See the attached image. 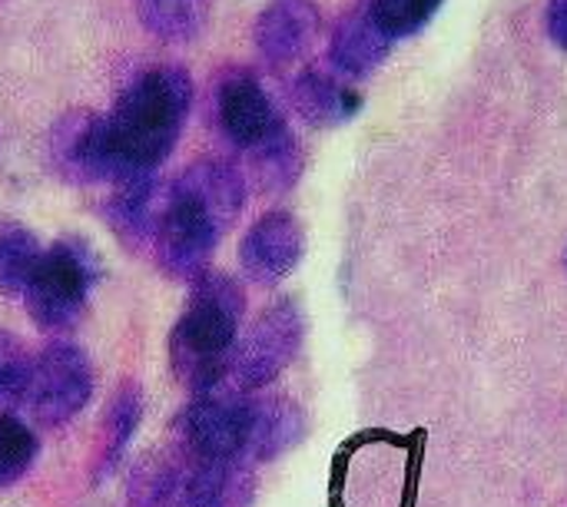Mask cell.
<instances>
[{
	"mask_svg": "<svg viewBox=\"0 0 567 507\" xmlns=\"http://www.w3.org/2000/svg\"><path fill=\"white\" fill-rule=\"evenodd\" d=\"M93 395V365L90 355L66 339H50L33 355L30 385L23 405L40 425H66L76 418Z\"/></svg>",
	"mask_w": 567,
	"mask_h": 507,
	"instance_id": "cell-8",
	"label": "cell"
},
{
	"mask_svg": "<svg viewBox=\"0 0 567 507\" xmlns=\"http://www.w3.org/2000/svg\"><path fill=\"white\" fill-rule=\"evenodd\" d=\"M216 120H219L223 136L243 153L259 149L266 139H272L286 126L276 100L269 96L262 80L249 70H233L219 80Z\"/></svg>",
	"mask_w": 567,
	"mask_h": 507,
	"instance_id": "cell-10",
	"label": "cell"
},
{
	"mask_svg": "<svg viewBox=\"0 0 567 507\" xmlns=\"http://www.w3.org/2000/svg\"><path fill=\"white\" fill-rule=\"evenodd\" d=\"M43 259V246L37 242V236L13 219L0 223V292L23 299V292L30 289L37 269Z\"/></svg>",
	"mask_w": 567,
	"mask_h": 507,
	"instance_id": "cell-18",
	"label": "cell"
},
{
	"mask_svg": "<svg viewBox=\"0 0 567 507\" xmlns=\"http://www.w3.org/2000/svg\"><path fill=\"white\" fill-rule=\"evenodd\" d=\"M302 252H306L302 223L286 209H272L246 229L239 242V266L249 282L272 289L296 272Z\"/></svg>",
	"mask_w": 567,
	"mask_h": 507,
	"instance_id": "cell-11",
	"label": "cell"
},
{
	"mask_svg": "<svg viewBox=\"0 0 567 507\" xmlns=\"http://www.w3.org/2000/svg\"><path fill=\"white\" fill-rule=\"evenodd\" d=\"M306 435V415L296 402L279 395H256L252 392V415H249V465L276 462L279 455L292 452Z\"/></svg>",
	"mask_w": 567,
	"mask_h": 507,
	"instance_id": "cell-16",
	"label": "cell"
},
{
	"mask_svg": "<svg viewBox=\"0 0 567 507\" xmlns=\"http://www.w3.org/2000/svg\"><path fill=\"white\" fill-rule=\"evenodd\" d=\"M246 206V176L226 159H196L169 179L163 223L150 259L176 282H196L209 272L223 236Z\"/></svg>",
	"mask_w": 567,
	"mask_h": 507,
	"instance_id": "cell-1",
	"label": "cell"
},
{
	"mask_svg": "<svg viewBox=\"0 0 567 507\" xmlns=\"http://www.w3.org/2000/svg\"><path fill=\"white\" fill-rule=\"evenodd\" d=\"M292 106L316 130L346 126L362 110V93L336 70L306 66L292 80Z\"/></svg>",
	"mask_w": 567,
	"mask_h": 507,
	"instance_id": "cell-15",
	"label": "cell"
},
{
	"mask_svg": "<svg viewBox=\"0 0 567 507\" xmlns=\"http://www.w3.org/2000/svg\"><path fill=\"white\" fill-rule=\"evenodd\" d=\"M392 37L375 23L369 7H355L339 17L329 40V70L346 76L349 83L372 76L392 53Z\"/></svg>",
	"mask_w": 567,
	"mask_h": 507,
	"instance_id": "cell-14",
	"label": "cell"
},
{
	"mask_svg": "<svg viewBox=\"0 0 567 507\" xmlns=\"http://www.w3.org/2000/svg\"><path fill=\"white\" fill-rule=\"evenodd\" d=\"M140 422H143V392L133 382H126L110 399L106 415L100 422V438H96V455H93V485H103L120 472L140 432Z\"/></svg>",
	"mask_w": 567,
	"mask_h": 507,
	"instance_id": "cell-17",
	"label": "cell"
},
{
	"mask_svg": "<svg viewBox=\"0 0 567 507\" xmlns=\"http://www.w3.org/2000/svg\"><path fill=\"white\" fill-rule=\"evenodd\" d=\"M50 166L60 179L73 186H93V183H120L116 156L110 143L106 116L90 110H73L60 116L47 139Z\"/></svg>",
	"mask_w": 567,
	"mask_h": 507,
	"instance_id": "cell-9",
	"label": "cell"
},
{
	"mask_svg": "<svg viewBox=\"0 0 567 507\" xmlns=\"http://www.w3.org/2000/svg\"><path fill=\"white\" fill-rule=\"evenodd\" d=\"M319 27H322V13L312 0H272L259 13L252 27V40L259 56L272 70H286L309 53V46L319 37Z\"/></svg>",
	"mask_w": 567,
	"mask_h": 507,
	"instance_id": "cell-12",
	"label": "cell"
},
{
	"mask_svg": "<svg viewBox=\"0 0 567 507\" xmlns=\"http://www.w3.org/2000/svg\"><path fill=\"white\" fill-rule=\"evenodd\" d=\"M100 279H103V262L86 239L80 236L56 239L50 249H43L40 269L30 289L23 292L30 319L50 335L70 332L86 315L90 296L100 286Z\"/></svg>",
	"mask_w": 567,
	"mask_h": 507,
	"instance_id": "cell-4",
	"label": "cell"
},
{
	"mask_svg": "<svg viewBox=\"0 0 567 507\" xmlns=\"http://www.w3.org/2000/svg\"><path fill=\"white\" fill-rule=\"evenodd\" d=\"M306 339V319L302 309L292 299H279L259 319L239 335L233 352V385L243 392H262L269 389L299 355Z\"/></svg>",
	"mask_w": 567,
	"mask_h": 507,
	"instance_id": "cell-7",
	"label": "cell"
},
{
	"mask_svg": "<svg viewBox=\"0 0 567 507\" xmlns=\"http://www.w3.org/2000/svg\"><path fill=\"white\" fill-rule=\"evenodd\" d=\"M243 315L246 292L233 276L209 269L189 282L186 306L169 332V365L186 392L199 395L229 379Z\"/></svg>",
	"mask_w": 567,
	"mask_h": 507,
	"instance_id": "cell-3",
	"label": "cell"
},
{
	"mask_svg": "<svg viewBox=\"0 0 567 507\" xmlns=\"http://www.w3.org/2000/svg\"><path fill=\"white\" fill-rule=\"evenodd\" d=\"M256 495V475L249 462L196 458L173 452L150 472V507H249Z\"/></svg>",
	"mask_w": 567,
	"mask_h": 507,
	"instance_id": "cell-5",
	"label": "cell"
},
{
	"mask_svg": "<svg viewBox=\"0 0 567 507\" xmlns=\"http://www.w3.org/2000/svg\"><path fill=\"white\" fill-rule=\"evenodd\" d=\"M30 372H33V355L27 352L20 335L0 329V402L3 405H13V402L23 405Z\"/></svg>",
	"mask_w": 567,
	"mask_h": 507,
	"instance_id": "cell-22",
	"label": "cell"
},
{
	"mask_svg": "<svg viewBox=\"0 0 567 507\" xmlns=\"http://www.w3.org/2000/svg\"><path fill=\"white\" fill-rule=\"evenodd\" d=\"M425 7H429V10H432V13H435V10H439V7H442V0H425Z\"/></svg>",
	"mask_w": 567,
	"mask_h": 507,
	"instance_id": "cell-25",
	"label": "cell"
},
{
	"mask_svg": "<svg viewBox=\"0 0 567 507\" xmlns=\"http://www.w3.org/2000/svg\"><path fill=\"white\" fill-rule=\"evenodd\" d=\"M136 17L153 37L186 43L206 30L209 0H136Z\"/></svg>",
	"mask_w": 567,
	"mask_h": 507,
	"instance_id": "cell-19",
	"label": "cell"
},
{
	"mask_svg": "<svg viewBox=\"0 0 567 507\" xmlns=\"http://www.w3.org/2000/svg\"><path fill=\"white\" fill-rule=\"evenodd\" d=\"M193 110V80L183 66L163 63L143 70L120 93L106 116L120 183L153 176L176 149Z\"/></svg>",
	"mask_w": 567,
	"mask_h": 507,
	"instance_id": "cell-2",
	"label": "cell"
},
{
	"mask_svg": "<svg viewBox=\"0 0 567 507\" xmlns=\"http://www.w3.org/2000/svg\"><path fill=\"white\" fill-rule=\"evenodd\" d=\"M249 415H252V392L229 389L226 382L219 389L199 392L186 402V408L176 415L173 435L176 448L196 458H223V462H249Z\"/></svg>",
	"mask_w": 567,
	"mask_h": 507,
	"instance_id": "cell-6",
	"label": "cell"
},
{
	"mask_svg": "<svg viewBox=\"0 0 567 507\" xmlns=\"http://www.w3.org/2000/svg\"><path fill=\"white\" fill-rule=\"evenodd\" d=\"M252 163V176L266 193H286L296 186L299 173H302V149L299 139L292 136L289 126H282L272 139H266L259 149L249 153Z\"/></svg>",
	"mask_w": 567,
	"mask_h": 507,
	"instance_id": "cell-20",
	"label": "cell"
},
{
	"mask_svg": "<svg viewBox=\"0 0 567 507\" xmlns=\"http://www.w3.org/2000/svg\"><path fill=\"white\" fill-rule=\"evenodd\" d=\"M166 193H169V179H156V176H146V179L116 186L113 199L103 209V219L110 223L113 236L126 249L150 256L153 239H156V229L163 223Z\"/></svg>",
	"mask_w": 567,
	"mask_h": 507,
	"instance_id": "cell-13",
	"label": "cell"
},
{
	"mask_svg": "<svg viewBox=\"0 0 567 507\" xmlns=\"http://www.w3.org/2000/svg\"><path fill=\"white\" fill-rule=\"evenodd\" d=\"M545 30L548 37L567 50V0H548L545 7Z\"/></svg>",
	"mask_w": 567,
	"mask_h": 507,
	"instance_id": "cell-24",
	"label": "cell"
},
{
	"mask_svg": "<svg viewBox=\"0 0 567 507\" xmlns=\"http://www.w3.org/2000/svg\"><path fill=\"white\" fill-rule=\"evenodd\" d=\"M40 455L37 432L13 412H0V488H13L30 475Z\"/></svg>",
	"mask_w": 567,
	"mask_h": 507,
	"instance_id": "cell-21",
	"label": "cell"
},
{
	"mask_svg": "<svg viewBox=\"0 0 567 507\" xmlns=\"http://www.w3.org/2000/svg\"><path fill=\"white\" fill-rule=\"evenodd\" d=\"M369 13L375 17V23L392 37H409V33H419L435 13L425 7V0H369L365 3Z\"/></svg>",
	"mask_w": 567,
	"mask_h": 507,
	"instance_id": "cell-23",
	"label": "cell"
}]
</instances>
